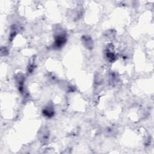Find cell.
Wrapping results in <instances>:
<instances>
[{
    "label": "cell",
    "instance_id": "obj_1",
    "mask_svg": "<svg viewBox=\"0 0 154 154\" xmlns=\"http://www.w3.org/2000/svg\"><path fill=\"white\" fill-rule=\"evenodd\" d=\"M38 140L41 144L45 145L48 143L49 139V131L46 127H42L38 132Z\"/></svg>",
    "mask_w": 154,
    "mask_h": 154
},
{
    "label": "cell",
    "instance_id": "obj_5",
    "mask_svg": "<svg viewBox=\"0 0 154 154\" xmlns=\"http://www.w3.org/2000/svg\"><path fill=\"white\" fill-rule=\"evenodd\" d=\"M43 115L48 118H51L54 115V109L52 106L48 105L42 110Z\"/></svg>",
    "mask_w": 154,
    "mask_h": 154
},
{
    "label": "cell",
    "instance_id": "obj_4",
    "mask_svg": "<svg viewBox=\"0 0 154 154\" xmlns=\"http://www.w3.org/2000/svg\"><path fill=\"white\" fill-rule=\"evenodd\" d=\"M16 81L17 83V85L18 87L19 91L21 93H23L24 90V78L21 75H19L16 77Z\"/></svg>",
    "mask_w": 154,
    "mask_h": 154
},
{
    "label": "cell",
    "instance_id": "obj_2",
    "mask_svg": "<svg viewBox=\"0 0 154 154\" xmlns=\"http://www.w3.org/2000/svg\"><path fill=\"white\" fill-rule=\"evenodd\" d=\"M66 42V35L64 33L60 32L55 37L54 47L55 48H61Z\"/></svg>",
    "mask_w": 154,
    "mask_h": 154
},
{
    "label": "cell",
    "instance_id": "obj_7",
    "mask_svg": "<svg viewBox=\"0 0 154 154\" xmlns=\"http://www.w3.org/2000/svg\"><path fill=\"white\" fill-rule=\"evenodd\" d=\"M10 36H9V40L10 41H11L13 38L15 37V35L17 34V28H16L15 26H13L11 28V30H10Z\"/></svg>",
    "mask_w": 154,
    "mask_h": 154
},
{
    "label": "cell",
    "instance_id": "obj_6",
    "mask_svg": "<svg viewBox=\"0 0 154 154\" xmlns=\"http://www.w3.org/2000/svg\"><path fill=\"white\" fill-rule=\"evenodd\" d=\"M106 57L107 59L109 60V61H110V62L114 61L116 60V55H115V54L109 48H107L106 49Z\"/></svg>",
    "mask_w": 154,
    "mask_h": 154
},
{
    "label": "cell",
    "instance_id": "obj_3",
    "mask_svg": "<svg viewBox=\"0 0 154 154\" xmlns=\"http://www.w3.org/2000/svg\"><path fill=\"white\" fill-rule=\"evenodd\" d=\"M81 42L83 45L87 49H91L93 48V41L92 38L88 35H85L81 37Z\"/></svg>",
    "mask_w": 154,
    "mask_h": 154
}]
</instances>
